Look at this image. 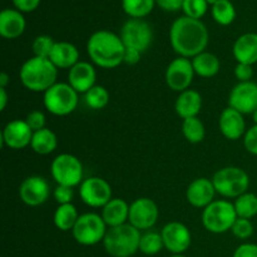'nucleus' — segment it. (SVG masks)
I'll list each match as a JSON object with an SVG mask.
<instances>
[{
  "instance_id": "nucleus-22",
  "label": "nucleus",
  "mask_w": 257,
  "mask_h": 257,
  "mask_svg": "<svg viewBox=\"0 0 257 257\" xmlns=\"http://www.w3.org/2000/svg\"><path fill=\"white\" fill-rule=\"evenodd\" d=\"M232 53L237 63L253 65L257 63V34L246 33L238 37L233 44Z\"/></svg>"
},
{
  "instance_id": "nucleus-47",
  "label": "nucleus",
  "mask_w": 257,
  "mask_h": 257,
  "mask_svg": "<svg viewBox=\"0 0 257 257\" xmlns=\"http://www.w3.org/2000/svg\"><path fill=\"white\" fill-rule=\"evenodd\" d=\"M10 77L7 73H2L0 74V88H7V85L9 84Z\"/></svg>"
},
{
  "instance_id": "nucleus-4",
  "label": "nucleus",
  "mask_w": 257,
  "mask_h": 257,
  "mask_svg": "<svg viewBox=\"0 0 257 257\" xmlns=\"http://www.w3.org/2000/svg\"><path fill=\"white\" fill-rule=\"evenodd\" d=\"M141 231L131 223L108 228L103 246L112 257H131L140 251Z\"/></svg>"
},
{
  "instance_id": "nucleus-24",
  "label": "nucleus",
  "mask_w": 257,
  "mask_h": 257,
  "mask_svg": "<svg viewBox=\"0 0 257 257\" xmlns=\"http://www.w3.org/2000/svg\"><path fill=\"white\" fill-rule=\"evenodd\" d=\"M202 108V97L197 90L187 89L180 93L176 100V113L182 119L197 117Z\"/></svg>"
},
{
  "instance_id": "nucleus-16",
  "label": "nucleus",
  "mask_w": 257,
  "mask_h": 257,
  "mask_svg": "<svg viewBox=\"0 0 257 257\" xmlns=\"http://www.w3.org/2000/svg\"><path fill=\"white\" fill-rule=\"evenodd\" d=\"M50 195L48 181L40 176L27 177L19 186V197L23 202L30 207H38L47 202Z\"/></svg>"
},
{
  "instance_id": "nucleus-19",
  "label": "nucleus",
  "mask_w": 257,
  "mask_h": 257,
  "mask_svg": "<svg viewBox=\"0 0 257 257\" xmlns=\"http://www.w3.org/2000/svg\"><path fill=\"white\" fill-rule=\"evenodd\" d=\"M218 127L225 138L231 141L240 140L246 133V123L243 114L233 108L227 107L222 110L218 119Z\"/></svg>"
},
{
  "instance_id": "nucleus-37",
  "label": "nucleus",
  "mask_w": 257,
  "mask_h": 257,
  "mask_svg": "<svg viewBox=\"0 0 257 257\" xmlns=\"http://www.w3.org/2000/svg\"><path fill=\"white\" fill-rule=\"evenodd\" d=\"M231 231H232L235 237L240 238V240H246V238L252 236L253 225L250 220H247V218L237 217V220H236L235 223H233Z\"/></svg>"
},
{
  "instance_id": "nucleus-35",
  "label": "nucleus",
  "mask_w": 257,
  "mask_h": 257,
  "mask_svg": "<svg viewBox=\"0 0 257 257\" xmlns=\"http://www.w3.org/2000/svg\"><path fill=\"white\" fill-rule=\"evenodd\" d=\"M55 43L57 42H54L53 38L49 37V35H38L32 44L34 57L49 58Z\"/></svg>"
},
{
  "instance_id": "nucleus-49",
  "label": "nucleus",
  "mask_w": 257,
  "mask_h": 257,
  "mask_svg": "<svg viewBox=\"0 0 257 257\" xmlns=\"http://www.w3.org/2000/svg\"><path fill=\"white\" fill-rule=\"evenodd\" d=\"M216 2H217V0H207V3H208V5H213V4H215V3Z\"/></svg>"
},
{
  "instance_id": "nucleus-28",
  "label": "nucleus",
  "mask_w": 257,
  "mask_h": 257,
  "mask_svg": "<svg viewBox=\"0 0 257 257\" xmlns=\"http://www.w3.org/2000/svg\"><path fill=\"white\" fill-rule=\"evenodd\" d=\"M79 215L73 203L68 205H59L54 212V225L60 231H72L77 223Z\"/></svg>"
},
{
  "instance_id": "nucleus-31",
  "label": "nucleus",
  "mask_w": 257,
  "mask_h": 257,
  "mask_svg": "<svg viewBox=\"0 0 257 257\" xmlns=\"http://www.w3.org/2000/svg\"><path fill=\"white\" fill-rule=\"evenodd\" d=\"M233 206H235L237 217L251 220L257 215V196L251 192L243 193L240 197L236 198Z\"/></svg>"
},
{
  "instance_id": "nucleus-12",
  "label": "nucleus",
  "mask_w": 257,
  "mask_h": 257,
  "mask_svg": "<svg viewBox=\"0 0 257 257\" xmlns=\"http://www.w3.org/2000/svg\"><path fill=\"white\" fill-rule=\"evenodd\" d=\"M160 211L157 203L147 197H141L130 205V218L128 223L137 230H150L157 223Z\"/></svg>"
},
{
  "instance_id": "nucleus-2",
  "label": "nucleus",
  "mask_w": 257,
  "mask_h": 257,
  "mask_svg": "<svg viewBox=\"0 0 257 257\" xmlns=\"http://www.w3.org/2000/svg\"><path fill=\"white\" fill-rule=\"evenodd\" d=\"M125 47L119 35L109 30L93 33L87 42V53L95 65L113 69L123 63Z\"/></svg>"
},
{
  "instance_id": "nucleus-13",
  "label": "nucleus",
  "mask_w": 257,
  "mask_h": 257,
  "mask_svg": "<svg viewBox=\"0 0 257 257\" xmlns=\"http://www.w3.org/2000/svg\"><path fill=\"white\" fill-rule=\"evenodd\" d=\"M192 60L188 58L178 57L168 64L166 69V83L175 92L187 90L195 77Z\"/></svg>"
},
{
  "instance_id": "nucleus-20",
  "label": "nucleus",
  "mask_w": 257,
  "mask_h": 257,
  "mask_svg": "<svg viewBox=\"0 0 257 257\" xmlns=\"http://www.w3.org/2000/svg\"><path fill=\"white\" fill-rule=\"evenodd\" d=\"M97 73L94 67L88 62H78L68 73V83L78 93H87L95 85Z\"/></svg>"
},
{
  "instance_id": "nucleus-10",
  "label": "nucleus",
  "mask_w": 257,
  "mask_h": 257,
  "mask_svg": "<svg viewBox=\"0 0 257 257\" xmlns=\"http://www.w3.org/2000/svg\"><path fill=\"white\" fill-rule=\"evenodd\" d=\"M119 37L125 48H133L143 53L152 44L153 30L146 20L131 18L123 24Z\"/></svg>"
},
{
  "instance_id": "nucleus-41",
  "label": "nucleus",
  "mask_w": 257,
  "mask_h": 257,
  "mask_svg": "<svg viewBox=\"0 0 257 257\" xmlns=\"http://www.w3.org/2000/svg\"><path fill=\"white\" fill-rule=\"evenodd\" d=\"M235 77L238 82H250L253 77L252 65L245 63H237L235 67Z\"/></svg>"
},
{
  "instance_id": "nucleus-34",
  "label": "nucleus",
  "mask_w": 257,
  "mask_h": 257,
  "mask_svg": "<svg viewBox=\"0 0 257 257\" xmlns=\"http://www.w3.org/2000/svg\"><path fill=\"white\" fill-rule=\"evenodd\" d=\"M165 247L162 240V235L155 231H148L141 236L140 251L147 256L157 255Z\"/></svg>"
},
{
  "instance_id": "nucleus-26",
  "label": "nucleus",
  "mask_w": 257,
  "mask_h": 257,
  "mask_svg": "<svg viewBox=\"0 0 257 257\" xmlns=\"http://www.w3.org/2000/svg\"><path fill=\"white\" fill-rule=\"evenodd\" d=\"M191 60H192L195 73L202 78L215 77L221 69L220 59L210 52H202Z\"/></svg>"
},
{
  "instance_id": "nucleus-18",
  "label": "nucleus",
  "mask_w": 257,
  "mask_h": 257,
  "mask_svg": "<svg viewBox=\"0 0 257 257\" xmlns=\"http://www.w3.org/2000/svg\"><path fill=\"white\" fill-rule=\"evenodd\" d=\"M215 186L212 180L206 177H200L193 180L188 185L186 191V198L188 203L196 208H206L210 203L213 202L215 197Z\"/></svg>"
},
{
  "instance_id": "nucleus-11",
  "label": "nucleus",
  "mask_w": 257,
  "mask_h": 257,
  "mask_svg": "<svg viewBox=\"0 0 257 257\" xmlns=\"http://www.w3.org/2000/svg\"><path fill=\"white\" fill-rule=\"evenodd\" d=\"M79 195L83 202L93 208L104 207L112 200V187L104 178H85L79 186Z\"/></svg>"
},
{
  "instance_id": "nucleus-17",
  "label": "nucleus",
  "mask_w": 257,
  "mask_h": 257,
  "mask_svg": "<svg viewBox=\"0 0 257 257\" xmlns=\"http://www.w3.org/2000/svg\"><path fill=\"white\" fill-rule=\"evenodd\" d=\"M33 131L25 120L14 119L8 123L2 132V146L12 150H23L32 143Z\"/></svg>"
},
{
  "instance_id": "nucleus-23",
  "label": "nucleus",
  "mask_w": 257,
  "mask_h": 257,
  "mask_svg": "<svg viewBox=\"0 0 257 257\" xmlns=\"http://www.w3.org/2000/svg\"><path fill=\"white\" fill-rule=\"evenodd\" d=\"M49 59L58 69H70L79 62V52L72 43L57 42Z\"/></svg>"
},
{
  "instance_id": "nucleus-30",
  "label": "nucleus",
  "mask_w": 257,
  "mask_h": 257,
  "mask_svg": "<svg viewBox=\"0 0 257 257\" xmlns=\"http://www.w3.org/2000/svg\"><path fill=\"white\" fill-rule=\"evenodd\" d=\"M182 133L190 143H201L205 140L206 130L202 120L198 117L187 118L182 122Z\"/></svg>"
},
{
  "instance_id": "nucleus-43",
  "label": "nucleus",
  "mask_w": 257,
  "mask_h": 257,
  "mask_svg": "<svg viewBox=\"0 0 257 257\" xmlns=\"http://www.w3.org/2000/svg\"><path fill=\"white\" fill-rule=\"evenodd\" d=\"M42 0H13V4L17 8V10L22 13L34 12L39 7Z\"/></svg>"
},
{
  "instance_id": "nucleus-25",
  "label": "nucleus",
  "mask_w": 257,
  "mask_h": 257,
  "mask_svg": "<svg viewBox=\"0 0 257 257\" xmlns=\"http://www.w3.org/2000/svg\"><path fill=\"white\" fill-rule=\"evenodd\" d=\"M100 216L109 228L124 225L130 218V205L122 198H112L103 207Z\"/></svg>"
},
{
  "instance_id": "nucleus-44",
  "label": "nucleus",
  "mask_w": 257,
  "mask_h": 257,
  "mask_svg": "<svg viewBox=\"0 0 257 257\" xmlns=\"http://www.w3.org/2000/svg\"><path fill=\"white\" fill-rule=\"evenodd\" d=\"M185 0H156V4L166 12H177L182 9Z\"/></svg>"
},
{
  "instance_id": "nucleus-1",
  "label": "nucleus",
  "mask_w": 257,
  "mask_h": 257,
  "mask_svg": "<svg viewBox=\"0 0 257 257\" xmlns=\"http://www.w3.org/2000/svg\"><path fill=\"white\" fill-rule=\"evenodd\" d=\"M170 42L180 57L190 59L205 52L208 44V30L201 20L181 17L171 25Z\"/></svg>"
},
{
  "instance_id": "nucleus-39",
  "label": "nucleus",
  "mask_w": 257,
  "mask_h": 257,
  "mask_svg": "<svg viewBox=\"0 0 257 257\" xmlns=\"http://www.w3.org/2000/svg\"><path fill=\"white\" fill-rule=\"evenodd\" d=\"M53 196H54V200L57 201L58 205H68V203H72L74 192H73L72 187L58 185L55 187Z\"/></svg>"
},
{
  "instance_id": "nucleus-46",
  "label": "nucleus",
  "mask_w": 257,
  "mask_h": 257,
  "mask_svg": "<svg viewBox=\"0 0 257 257\" xmlns=\"http://www.w3.org/2000/svg\"><path fill=\"white\" fill-rule=\"evenodd\" d=\"M8 104V93L5 88H0V110H4Z\"/></svg>"
},
{
  "instance_id": "nucleus-6",
  "label": "nucleus",
  "mask_w": 257,
  "mask_h": 257,
  "mask_svg": "<svg viewBox=\"0 0 257 257\" xmlns=\"http://www.w3.org/2000/svg\"><path fill=\"white\" fill-rule=\"evenodd\" d=\"M79 93L69 83H55L43 97L45 109L58 117H64L74 112L79 102Z\"/></svg>"
},
{
  "instance_id": "nucleus-9",
  "label": "nucleus",
  "mask_w": 257,
  "mask_h": 257,
  "mask_svg": "<svg viewBox=\"0 0 257 257\" xmlns=\"http://www.w3.org/2000/svg\"><path fill=\"white\" fill-rule=\"evenodd\" d=\"M107 227L102 216L89 212L79 216L72 233L79 245L94 246L104 240Z\"/></svg>"
},
{
  "instance_id": "nucleus-8",
  "label": "nucleus",
  "mask_w": 257,
  "mask_h": 257,
  "mask_svg": "<svg viewBox=\"0 0 257 257\" xmlns=\"http://www.w3.org/2000/svg\"><path fill=\"white\" fill-rule=\"evenodd\" d=\"M50 173L57 185L75 187L83 182V165L70 153H62L52 161Z\"/></svg>"
},
{
  "instance_id": "nucleus-3",
  "label": "nucleus",
  "mask_w": 257,
  "mask_h": 257,
  "mask_svg": "<svg viewBox=\"0 0 257 257\" xmlns=\"http://www.w3.org/2000/svg\"><path fill=\"white\" fill-rule=\"evenodd\" d=\"M20 82L27 89L35 93H45L57 83L58 68L49 58L32 57L20 68Z\"/></svg>"
},
{
  "instance_id": "nucleus-50",
  "label": "nucleus",
  "mask_w": 257,
  "mask_h": 257,
  "mask_svg": "<svg viewBox=\"0 0 257 257\" xmlns=\"http://www.w3.org/2000/svg\"><path fill=\"white\" fill-rule=\"evenodd\" d=\"M170 257H186V256H183V255H172V256H170Z\"/></svg>"
},
{
  "instance_id": "nucleus-5",
  "label": "nucleus",
  "mask_w": 257,
  "mask_h": 257,
  "mask_svg": "<svg viewBox=\"0 0 257 257\" xmlns=\"http://www.w3.org/2000/svg\"><path fill=\"white\" fill-rule=\"evenodd\" d=\"M212 183L216 193L225 198H237L247 192L250 186V177L240 167L230 166L218 170L213 175Z\"/></svg>"
},
{
  "instance_id": "nucleus-48",
  "label": "nucleus",
  "mask_w": 257,
  "mask_h": 257,
  "mask_svg": "<svg viewBox=\"0 0 257 257\" xmlns=\"http://www.w3.org/2000/svg\"><path fill=\"white\" fill-rule=\"evenodd\" d=\"M252 119L253 122H255V124H257V110H255V112L252 113Z\"/></svg>"
},
{
  "instance_id": "nucleus-36",
  "label": "nucleus",
  "mask_w": 257,
  "mask_h": 257,
  "mask_svg": "<svg viewBox=\"0 0 257 257\" xmlns=\"http://www.w3.org/2000/svg\"><path fill=\"white\" fill-rule=\"evenodd\" d=\"M208 9L207 0H185L182 10L185 17L200 20Z\"/></svg>"
},
{
  "instance_id": "nucleus-15",
  "label": "nucleus",
  "mask_w": 257,
  "mask_h": 257,
  "mask_svg": "<svg viewBox=\"0 0 257 257\" xmlns=\"http://www.w3.org/2000/svg\"><path fill=\"white\" fill-rule=\"evenodd\" d=\"M228 107L242 114H252L257 110V83L250 80L236 84L228 97Z\"/></svg>"
},
{
  "instance_id": "nucleus-33",
  "label": "nucleus",
  "mask_w": 257,
  "mask_h": 257,
  "mask_svg": "<svg viewBox=\"0 0 257 257\" xmlns=\"http://www.w3.org/2000/svg\"><path fill=\"white\" fill-rule=\"evenodd\" d=\"M109 93L102 85H94L84 94V102L92 109H103L109 103Z\"/></svg>"
},
{
  "instance_id": "nucleus-27",
  "label": "nucleus",
  "mask_w": 257,
  "mask_h": 257,
  "mask_svg": "<svg viewBox=\"0 0 257 257\" xmlns=\"http://www.w3.org/2000/svg\"><path fill=\"white\" fill-rule=\"evenodd\" d=\"M30 147L35 153L42 156L50 155L54 152L58 147V138L57 135L49 128H43V130L37 131L33 133L32 143Z\"/></svg>"
},
{
  "instance_id": "nucleus-40",
  "label": "nucleus",
  "mask_w": 257,
  "mask_h": 257,
  "mask_svg": "<svg viewBox=\"0 0 257 257\" xmlns=\"http://www.w3.org/2000/svg\"><path fill=\"white\" fill-rule=\"evenodd\" d=\"M243 146L248 153L257 156V124L246 131L243 136Z\"/></svg>"
},
{
  "instance_id": "nucleus-32",
  "label": "nucleus",
  "mask_w": 257,
  "mask_h": 257,
  "mask_svg": "<svg viewBox=\"0 0 257 257\" xmlns=\"http://www.w3.org/2000/svg\"><path fill=\"white\" fill-rule=\"evenodd\" d=\"M212 17L220 25H230L236 18V9L230 0H217L212 5Z\"/></svg>"
},
{
  "instance_id": "nucleus-7",
  "label": "nucleus",
  "mask_w": 257,
  "mask_h": 257,
  "mask_svg": "<svg viewBox=\"0 0 257 257\" xmlns=\"http://www.w3.org/2000/svg\"><path fill=\"white\" fill-rule=\"evenodd\" d=\"M236 220H237V213L235 206L226 200L213 201L202 211L203 227L208 232H227L232 228Z\"/></svg>"
},
{
  "instance_id": "nucleus-38",
  "label": "nucleus",
  "mask_w": 257,
  "mask_h": 257,
  "mask_svg": "<svg viewBox=\"0 0 257 257\" xmlns=\"http://www.w3.org/2000/svg\"><path fill=\"white\" fill-rule=\"evenodd\" d=\"M25 122L28 123L33 132H37V131L45 128V115L40 110H32L27 114Z\"/></svg>"
},
{
  "instance_id": "nucleus-29",
  "label": "nucleus",
  "mask_w": 257,
  "mask_h": 257,
  "mask_svg": "<svg viewBox=\"0 0 257 257\" xmlns=\"http://www.w3.org/2000/svg\"><path fill=\"white\" fill-rule=\"evenodd\" d=\"M156 5V0H122V8L132 19H143L151 14Z\"/></svg>"
},
{
  "instance_id": "nucleus-45",
  "label": "nucleus",
  "mask_w": 257,
  "mask_h": 257,
  "mask_svg": "<svg viewBox=\"0 0 257 257\" xmlns=\"http://www.w3.org/2000/svg\"><path fill=\"white\" fill-rule=\"evenodd\" d=\"M141 55L142 53L138 52L137 49H133V48H125L124 55H123V63L128 65H135L137 63H140Z\"/></svg>"
},
{
  "instance_id": "nucleus-21",
  "label": "nucleus",
  "mask_w": 257,
  "mask_h": 257,
  "mask_svg": "<svg viewBox=\"0 0 257 257\" xmlns=\"http://www.w3.org/2000/svg\"><path fill=\"white\" fill-rule=\"evenodd\" d=\"M27 22L22 12L4 9L0 13V35L5 39H17L25 32Z\"/></svg>"
},
{
  "instance_id": "nucleus-14",
  "label": "nucleus",
  "mask_w": 257,
  "mask_h": 257,
  "mask_svg": "<svg viewBox=\"0 0 257 257\" xmlns=\"http://www.w3.org/2000/svg\"><path fill=\"white\" fill-rule=\"evenodd\" d=\"M163 245L173 255H182L190 248L192 235L187 226L178 221H172L165 225L161 231Z\"/></svg>"
},
{
  "instance_id": "nucleus-42",
  "label": "nucleus",
  "mask_w": 257,
  "mask_h": 257,
  "mask_svg": "<svg viewBox=\"0 0 257 257\" xmlns=\"http://www.w3.org/2000/svg\"><path fill=\"white\" fill-rule=\"evenodd\" d=\"M232 257H257L256 243H242L233 252Z\"/></svg>"
}]
</instances>
